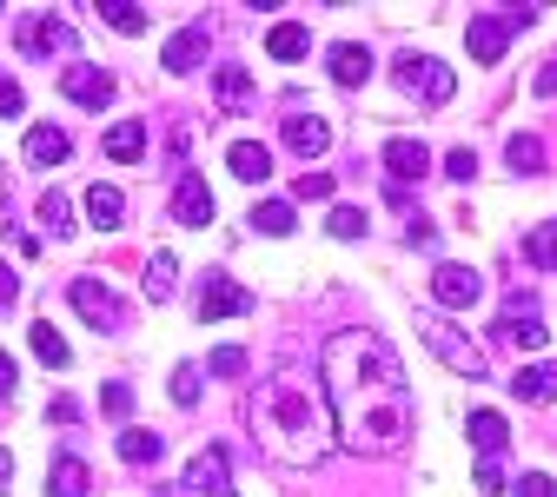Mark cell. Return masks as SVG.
Instances as JSON below:
<instances>
[{"label": "cell", "instance_id": "12", "mask_svg": "<svg viewBox=\"0 0 557 497\" xmlns=\"http://www.w3.org/2000/svg\"><path fill=\"white\" fill-rule=\"evenodd\" d=\"M278 139H286V153H293V160H319V153L332 147V126H325L319 113H293Z\"/></svg>", "mask_w": 557, "mask_h": 497}, {"label": "cell", "instance_id": "7", "mask_svg": "<svg viewBox=\"0 0 557 497\" xmlns=\"http://www.w3.org/2000/svg\"><path fill=\"white\" fill-rule=\"evenodd\" d=\"M66 299H74V312H81L94 332H120V325H126V306L113 299V286H100V278H74V286H66Z\"/></svg>", "mask_w": 557, "mask_h": 497}, {"label": "cell", "instance_id": "10", "mask_svg": "<svg viewBox=\"0 0 557 497\" xmlns=\"http://www.w3.org/2000/svg\"><path fill=\"white\" fill-rule=\"evenodd\" d=\"M239 312H252V293L233 286L226 272H213V278H206V293H199V319L213 325V319H239Z\"/></svg>", "mask_w": 557, "mask_h": 497}, {"label": "cell", "instance_id": "30", "mask_svg": "<svg viewBox=\"0 0 557 497\" xmlns=\"http://www.w3.org/2000/svg\"><path fill=\"white\" fill-rule=\"evenodd\" d=\"M524 259H531L537 272H557V226H537V233H524Z\"/></svg>", "mask_w": 557, "mask_h": 497}, {"label": "cell", "instance_id": "27", "mask_svg": "<svg viewBox=\"0 0 557 497\" xmlns=\"http://www.w3.org/2000/svg\"><path fill=\"white\" fill-rule=\"evenodd\" d=\"M27 338H34V359H40V365H53V372H66V365H74V351H66V338H60L47 319H40Z\"/></svg>", "mask_w": 557, "mask_h": 497}, {"label": "cell", "instance_id": "36", "mask_svg": "<svg viewBox=\"0 0 557 497\" xmlns=\"http://www.w3.org/2000/svg\"><path fill=\"white\" fill-rule=\"evenodd\" d=\"M206 372H213V378H239V372H246V351H239V345H220L213 359H206Z\"/></svg>", "mask_w": 557, "mask_h": 497}, {"label": "cell", "instance_id": "26", "mask_svg": "<svg viewBox=\"0 0 557 497\" xmlns=\"http://www.w3.org/2000/svg\"><path fill=\"white\" fill-rule=\"evenodd\" d=\"M511 392H518L524 405H550V398H557V365H531V372H518Z\"/></svg>", "mask_w": 557, "mask_h": 497}, {"label": "cell", "instance_id": "38", "mask_svg": "<svg viewBox=\"0 0 557 497\" xmlns=\"http://www.w3.org/2000/svg\"><path fill=\"white\" fill-rule=\"evenodd\" d=\"M445 173H451V179H478V153H471V147H451V153H445Z\"/></svg>", "mask_w": 557, "mask_h": 497}, {"label": "cell", "instance_id": "20", "mask_svg": "<svg viewBox=\"0 0 557 497\" xmlns=\"http://www.w3.org/2000/svg\"><path fill=\"white\" fill-rule=\"evenodd\" d=\"M226 166L246 179V186H259V179H272V153L259 147V139H233V153H226Z\"/></svg>", "mask_w": 557, "mask_h": 497}, {"label": "cell", "instance_id": "23", "mask_svg": "<svg viewBox=\"0 0 557 497\" xmlns=\"http://www.w3.org/2000/svg\"><path fill=\"white\" fill-rule=\"evenodd\" d=\"M505 166L524 173V179L544 173V139H537V133H511V139H505Z\"/></svg>", "mask_w": 557, "mask_h": 497}, {"label": "cell", "instance_id": "47", "mask_svg": "<svg viewBox=\"0 0 557 497\" xmlns=\"http://www.w3.org/2000/svg\"><path fill=\"white\" fill-rule=\"evenodd\" d=\"M8 484H14V458H8V451H0V490H8Z\"/></svg>", "mask_w": 557, "mask_h": 497}, {"label": "cell", "instance_id": "16", "mask_svg": "<svg viewBox=\"0 0 557 497\" xmlns=\"http://www.w3.org/2000/svg\"><path fill=\"white\" fill-rule=\"evenodd\" d=\"M206 47H213V34H206V27H180L173 40H166V74H193V66L206 60Z\"/></svg>", "mask_w": 557, "mask_h": 497}, {"label": "cell", "instance_id": "39", "mask_svg": "<svg viewBox=\"0 0 557 497\" xmlns=\"http://www.w3.org/2000/svg\"><path fill=\"white\" fill-rule=\"evenodd\" d=\"M293 199H332V173H306V179H293Z\"/></svg>", "mask_w": 557, "mask_h": 497}, {"label": "cell", "instance_id": "8", "mask_svg": "<svg viewBox=\"0 0 557 497\" xmlns=\"http://www.w3.org/2000/svg\"><path fill=\"white\" fill-rule=\"evenodd\" d=\"M498 338H505V345H518V351H537V345H550V332H544V319H537V299H531V293H518V299L505 306V319H498Z\"/></svg>", "mask_w": 557, "mask_h": 497}, {"label": "cell", "instance_id": "18", "mask_svg": "<svg viewBox=\"0 0 557 497\" xmlns=\"http://www.w3.org/2000/svg\"><path fill=\"white\" fill-rule=\"evenodd\" d=\"M385 166H392V186H411V179H425L432 153L418 147V139H392V147H385Z\"/></svg>", "mask_w": 557, "mask_h": 497}, {"label": "cell", "instance_id": "19", "mask_svg": "<svg viewBox=\"0 0 557 497\" xmlns=\"http://www.w3.org/2000/svg\"><path fill=\"white\" fill-rule=\"evenodd\" d=\"M87 484H94V471L74 458V451H60L53 458V477H47V497H87Z\"/></svg>", "mask_w": 557, "mask_h": 497}, {"label": "cell", "instance_id": "24", "mask_svg": "<svg viewBox=\"0 0 557 497\" xmlns=\"http://www.w3.org/2000/svg\"><path fill=\"white\" fill-rule=\"evenodd\" d=\"M213 94H220L226 113H239V107H252V74H246V66H220V74H213Z\"/></svg>", "mask_w": 557, "mask_h": 497}, {"label": "cell", "instance_id": "1", "mask_svg": "<svg viewBox=\"0 0 557 497\" xmlns=\"http://www.w3.org/2000/svg\"><path fill=\"white\" fill-rule=\"evenodd\" d=\"M319 392L332 405V432L345 451L392 458L411 432V385L398 351L379 332H332L319 345Z\"/></svg>", "mask_w": 557, "mask_h": 497}, {"label": "cell", "instance_id": "41", "mask_svg": "<svg viewBox=\"0 0 557 497\" xmlns=\"http://www.w3.org/2000/svg\"><path fill=\"white\" fill-rule=\"evenodd\" d=\"M405 239H411L418 252H438V226H432V220H411V233H405Z\"/></svg>", "mask_w": 557, "mask_h": 497}, {"label": "cell", "instance_id": "33", "mask_svg": "<svg viewBox=\"0 0 557 497\" xmlns=\"http://www.w3.org/2000/svg\"><path fill=\"white\" fill-rule=\"evenodd\" d=\"M100 21L120 27V34H139L147 27V8H133V0H100Z\"/></svg>", "mask_w": 557, "mask_h": 497}, {"label": "cell", "instance_id": "5", "mask_svg": "<svg viewBox=\"0 0 557 497\" xmlns=\"http://www.w3.org/2000/svg\"><path fill=\"white\" fill-rule=\"evenodd\" d=\"M531 21H537V8H518V14H478V21L465 27L471 60H478V66H498V60H505V47H511V34H518V27H531Z\"/></svg>", "mask_w": 557, "mask_h": 497}, {"label": "cell", "instance_id": "35", "mask_svg": "<svg viewBox=\"0 0 557 497\" xmlns=\"http://www.w3.org/2000/svg\"><path fill=\"white\" fill-rule=\"evenodd\" d=\"M325 233H332V239H366V212H359V206H332Z\"/></svg>", "mask_w": 557, "mask_h": 497}, {"label": "cell", "instance_id": "32", "mask_svg": "<svg viewBox=\"0 0 557 497\" xmlns=\"http://www.w3.org/2000/svg\"><path fill=\"white\" fill-rule=\"evenodd\" d=\"M173 278H180V259L173 252H153V265H147V299H173Z\"/></svg>", "mask_w": 557, "mask_h": 497}, {"label": "cell", "instance_id": "3", "mask_svg": "<svg viewBox=\"0 0 557 497\" xmlns=\"http://www.w3.org/2000/svg\"><path fill=\"white\" fill-rule=\"evenodd\" d=\"M418 338H425V345H432V359H445L458 378H492V359H484V345H478V338H465L451 319L418 312Z\"/></svg>", "mask_w": 557, "mask_h": 497}, {"label": "cell", "instance_id": "11", "mask_svg": "<svg viewBox=\"0 0 557 497\" xmlns=\"http://www.w3.org/2000/svg\"><path fill=\"white\" fill-rule=\"evenodd\" d=\"M60 94L66 100H74V107H107L113 100V74H100V66H66V74H60Z\"/></svg>", "mask_w": 557, "mask_h": 497}, {"label": "cell", "instance_id": "2", "mask_svg": "<svg viewBox=\"0 0 557 497\" xmlns=\"http://www.w3.org/2000/svg\"><path fill=\"white\" fill-rule=\"evenodd\" d=\"M246 424H252L259 451H265L278 471H312V464H325V451L338 445L332 405H325V392H319V378H312L306 365H278V372L246 398Z\"/></svg>", "mask_w": 557, "mask_h": 497}, {"label": "cell", "instance_id": "31", "mask_svg": "<svg viewBox=\"0 0 557 497\" xmlns=\"http://www.w3.org/2000/svg\"><path fill=\"white\" fill-rule=\"evenodd\" d=\"M252 233H293V206L286 199H265V206H252Z\"/></svg>", "mask_w": 557, "mask_h": 497}, {"label": "cell", "instance_id": "21", "mask_svg": "<svg viewBox=\"0 0 557 497\" xmlns=\"http://www.w3.org/2000/svg\"><path fill=\"white\" fill-rule=\"evenodd\" d=\"M66 153H74V139H66L60 126H27V160L34 166H60Z\"/></svg>", "mask_w": 557, "mask_h": 497}, {"label": "cell", "instance_id": "45", "mask_svg": "<svg viewBox=\"0 0 557 497\" xmlns=\"http://www.w3.org/2000/svg\"><path fill=\"white\" fill-rule=\"evenodd\" d=\"M14 299H21V286H14V272H8V265H0V312H8Z\"/></svg>", "mask_w": 557, "mask_h": 497}, {"label": "cell", "instance_id": "6", "mask_svg": "<svg viewBox=\"0 0 557 497\" xmlns=\"http://www.w3.org/2000/svg\"><path fill=\"white\" fill-rule=\"evenodd\" d=\"M186 497H233V451L226 445H206L193 464H186Z\"/></svg>", "mask_w": 557, "mask_h": 497}, {"label": "cell", "instance_id": "13", "mask_svg": "<svg viewBox=\"0 0 557 497\" xmlns=\"http://www.w3.org/2000/svg\"><path fill=\"white\" fill-rule=\"evenodd\" d=\"M173 220L180 226H213V192H206L199 173H180V186H173Z\"/></svg>", "mask_w": 557, "mask_h": 497}, {"label": "cell", "instance_id": "42", "mask_svg": "<svg viewBox=\"0 0 557 497\" xmlns=\"http://www.w3.org/2000/svg\"><path fill=\"white\" fill-rule=\"evenodd\" d=\"M518 497H557V484L544 471H531V477H518Z\"/></svg>", "mask_w": 557, "mask_h": 497}, {"label": "cell", "instance_id": "14", "mask_svg": "<svg viewBox=\"0 0 557 497\" xmlns=\"http://www.w3.org/2000/svg\"><path fill=\"white\" fill-rule=\"evenodd\" d=\"M325 66H332V80H338V87H366V80H372V47L338 40V47L325 53Z\"/></svg>", "mask_w": 557, "mask_h": 497}, {"label": "cell", "instance_id": "34", "mask_svg": "<svg viewBox=\"0 0 557 497\" xmlns=\"http://www.w3.org/2000/svg\"><path fill=\"white\" fill-rule=\"evenodd\" d=\"M40 226L47 233H74V206H66V192H40Z\"/></svg>", "mask_w": 557, "mask_h": 497}, {"label": "cell", "instance_id": "29", "mask_svg": "<svg viewBox=\"0 0 557 497\" xmlns=\"http://www.w3.org/2000/svg\"><path fill=\"white\" fill-rule=\"evenodd\" d=\"M139 153H147V126H139V120L107 133V160H139Z\"/></svg>", "mask_w": 557, "mask_h": 497}, {"label": "cell", "instance_id": "48", "mask_svg": "<svg viewBox=\"0 0 557 497\" xmlns=\"http://www.w3.org/2000/svg\"><path fill=\"white\" fill-rule=\"evenodd\" d=\"M0 199H8V179H0Z\"/></svg>", "mask_w": 557, "mask_h": 497}, {"label": "cell", "instance_id": "17", "mask_svg": "<svg viewBox=\"0 0 557 497\" xmlns=\"http://www.w3.org/2000/svg\"><path fill=\"white\" fill-rule=\"evenodd\" d=\"M471 445H478V458H505V445H511V424H505V411H471Z\"/></svg>", "mask_w": 557, "mask_h": 497}, {"label": "cell", "instance_id": "9", "mask_svg": "<svg viewBox=\"0 0 557 497\" xmlns=\"http://www.w3.org/2000/svg\"><path fill=\"white\" fill-rule=\"evenodd\" d=\"M432 299H438V306H451V312H465V306H478V299H484V278H478L471 265H451V259H445V265L432 272Z\"/></svg>", "mask_w": 557, "mask_h": 497}, {"label": "cell", "instance_id": "4", "mask_svg": "<svg viewBox=\"0 0 557 497\" xmlns=\"http://www.w3.org/2000/svg\"><path fill=\"white\" fill-rule=\"evenodd\" d=\"M398 87L411 100H425V107H445L458 94V74L445 60H432V53H398Z\"/></svg>", "mask_w": 557, "mask_h": 497}, {"label": "cell", "instance_id": "44", "mask_svg": "<svg viewBox=\"0 0 557 497\" xmlns=\"http://www.w3.org/2000/svg\"><path fill=\"white\" fill-rule=\"evenodd\" d=\"M21 107H27V100H21V87H14V80H0V120H14Z\"/></svg>", "mask_w": 557, "mask_h": 497}, {"label": "cell", "instance_id": "37", "mask_svg": "<svg viewBox=\"0 0 557 497\" xmlns=\"http://www.w3.org/2000/svg\"><path fill=\"white\" fill-rule=\"evenodd\" d=\"M100 411H107V418H133V385H120V378L100 385Z\"/></svg>", "mask_w": 557, "mask_h": 497}, {"label": "cell", "instance_id": "25", "mask_svg": "<svg viewBox=\"0 0 557 497\" xmlns=\"http://www.w3.org/2000/svg\"><path fill=\"white\" fill-rule=\"evenodd\" d=\"M160 451H166L160 432H139V424H126V432H120V458L126 464H160Z\"/></svg>", "mask_w": 557, "mask_h": 497}, {"label": "cell", "instance_id": "28", "mask_svg": "<svg viewBox=\"0 0 557 497\" xmlns=\"http://www.w3.org/2000/svg\"><path fill=\"white\" fill-rule=\"evenodd\" d=\"M306 47H312V34H306L299 21H286V27L265 34V53H272V60H306Z\"/></svg>", "mask_w": 557, "mask_h": 497}, {"label": "cell", "instance_id": "15", "mask_svg": "<svg viewBox=\"0 0 557 497\" xmlns=\"http://www.w3.org/2000/svg\"><path fill=\"white\" fill-rule=\"evenodd\" d=\"M21 47H27V53H66V47H74V27H66L60 14H34V21L21 27Z\"/></svg>", "mask_w": 557, "mask_h": 497}, {"label": "cell", "instance_id": "43", "mask_svg": "<svg viewBox=\"0 0 557 497\" xmlns=\"http://www.w3.org/2000/svg\"><path fill=\"white\" fill-rule=\"evenodd\" d=\"M478 490H505V464H498V458L478 464Z\"/></svg>", "mask_w": 557, "mask_h": 497}, {"label": "cell", "instance_id": "46", "mask_svg": "<svg viewBox=\"0 0 557 497\" xmlns=\"http://www.w3.org/2000/svg\"><path fill=\"white\" fill-rule=\"evenodd\" d=\"M14 378H21V372H14V359L0 351V392H14Z\"/></svg>", "mask_w": 557, "mask_h": 497}, {"label": "cell", "instance_id": "40", "mask_svg": "<svg viewBox=\"0 0 557 497\" xmlns=\"http://www.w3.org/2000/svg\"><path fill=\"white\" fill-rule=\"evenodd\" d=\"M173 398H180V405H199V365H180V372H173Z\"/></svg>", "mask_w": 557, "mask_h": 497}, {"label": "cell", "instance_id": "22", "mask_svg": "<svg viewBox=\"0 0 557 497\" xmlns=\"http://www.w3.org/2000/svg\"><path fill=\"white\" fill-rule=\"evenodd\" d=\"M87 220H94V233H113V226L126 220L120 186H87Z\"/></svg>", "mask_w": 557, "mask_h": 497}]
</instances>
